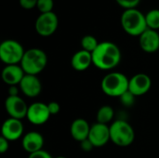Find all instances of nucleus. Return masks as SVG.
Wrapping results in <instances>:
<instances>
[{
  "label": "nucleus",
  "mask_w": 159,
  "mask_h": 158,
  "mask_svg": "<svg viewBox=\"0 0 159 158\" xmlns=\"http://www.w3.org/2000/svg\"><path fill=\"white\" fill-rule=\"evenodd\" d=\"M93 65L102 71L116 68L121 61L120 48L113 42H100L97 48L91 53Z\"/></svg>",
  "instance_id": "1"
},
{
  "label": "nucleus",
  "mask_w": 159,
  "mask_h": 158,
  "mask_svg": "<svg viewBox=\"0 0 159 158\" xmlns=\"http://www.w3.org/2000/svg\"><path fill=\"white\" fill-rule=\"evenodd\" d=\"M120 21L123 30L131 36H140L148 28L145 14L137 8L125 9Z\"/></svg>",
  "instance_id": "2"
},
{
  "label": "nucleus",
  "mask_w": 159,
  "mask_h": 158,
  "mask_svg": "<svg viewBox=\"0 0 159 158\" xmlns=\"http://www.w3.org/2000/svg\"><path fill=\"white\" fill-rule=\"evenodd\" d=\"M48 64V56L46 52L40 48H30L25 50L23 58L20 63L25 74L37 75Z\"/></svg>",
  "instance_id": "3"
},
{
  "label": "nucleus",
  "mask_w": 159,
  "mask_h": 158,
  "mask_svg": "<svg viewBox=\"0 0 159 158\" xmlns=\"http://www.w3.org/2000/svg\"><path fill=\"white\" fill-rule=\"evenodd\" d=\"M129 79L122 73L112 72L102 80L101 88L104 94L110 97H121L129 90Z\"/></svg>",
  "instance_id": "4"
},
{
  "label": "nucleus",
  "mask_w": 159,
  "mask_h": 158,
  "mask_svg": "<svg viewBox=\"0 0 159 158\" xmlns=\"http://www.w3.org/2000/svg\"><path fill=\"white\" fill-rule=\"evenodd\" d=\"M110 138L116 145L126 147L134 142L135 132L127 121L116 120L110 126Z\"/></svg>",
  "instance_id": "5"
},
{
  "label": "nucleus",
  "mask_w": 159,
  "mask_h": 158,
  "mask_svg": "<svg viewBox=\"0 0 159 158\" xmlns=\"http://www.w3.org/2000/svg\"><path fill=\"white\" fill-rule=\"evenodd\" d=\"M25 50L22 45L13 39H7L0 44V60L7 65L20 63Z\"/></svg>",
  "instance_id": "6"
},
{
  "label": "nucleus",
  "mask_w": 159,
  "mask_h": 158,
  "mask_svg": "<svg viewBox=\"0 0 159 158\" xmlns=\"http://www.w3.org/2000/svg\"><path fill=\"white\" fill-rule=\"evenodd\" d=\"M59 25V19L58 16L52 11L48 13H40L37 17L34 28L36 33L44 37H48L52 35Z\"/></svg>",
  "instance_id": "7"
},
{
  "label": "nucleus",
  "mask_w": 159,
  "mask_h": 158,
  "mask_svg": "<svg viewBox=\"0 0 159 158\" xmlns=\"http://www.w3.org/2000/svg\"><path fill=\"white\" fill-rule=\"evenodd\" d=\"M5 108L10 117L21 120L26 117L29 106L20 96H7Z\"/></svg>",
  "instance_id": "8"
},
{
  "label": "nucleus",
  "mask_w": 159,
  "mask_h": 158,
  "mask_svg": "<svg viewBox=\"0 0 159 158\" xmlns=\"http://www.w3.org/2000/svg\"><path fill=\"white\" fill-rule=\"evenodd\" d=\"M50 115H51L48 111V104L37 102L29 106L26 118L30 123L39 126L45 124L49 119Z\"/></svg>",
  "instance_id": "9"
},
{
  "label": "nucleus",
  "mask_w": 159,
  "mask_h": 158,
  "mask_svg": "<svg viewBox=\"0 0 159 158\" xmlns=\"http://www.w3.org/2000/svg\"><path fill=\"white\" fill-rule=\"evenodd\" d=\"M88 139L93 144L94 147L104 146L109 141H111L110 127L98 122L93 124L90 127V131Z\"/></svg>",
  "instance_id": "10"
},
{
  "label": "nucleus",
  "mask_w": 159,
  "mask_h": 158,
  "mask_svg": "<svg viewBox=\"0 0 159 158\" xmlns=\"http://www.w3.org/2000/svg\"><path fill=\"white\" fill-rule=\"evenodd\" d=\"M152 87V80L146 74H137L133 75L129 82V91L135 97L146 94Z\"/></svg>",
  "instance_id": "11"
},
{
  "label": "nucleus",
  "mask_w": 159,
  "mask_h": 158,
  "mask_svg": "<svg viewBox=\"0 0 159 158\" xmlns=\"http://www.w3.org/2000/svg\"><path fill=\"white\" fill-rule=\"evenodd\" d=\"M23 124L21 120L9 117L2 125V137L9 142L19 140L23 134Z\"/></svg>",
  "instance_id": "12"
},
{
  "label": "nucleus",
  "mask_w": 159,
  "mask_h": 158,
  "mask_svg": "<svg viewBox=\"0 0 159 158\" xmlns=\"http://www.w3.org/2000/svg\"><path fill=\"white\" fill-rule=\"evenodd\" d=\"M141 48L146 53H154L159 49V34L157 31L147 28L140 36Z\"/></svg>",
  "instance_id": "13"
},
{
  "label": "nucleus",
  "mask_w": 159,
  "mask_h": 158,
  "mask_svg": "<svg viewBox=\"0 0 159 158\" xmlns=\"http://www.w3.org/2000/svg\"><path fill=\"white\" fill-rule=\"evenodd\" d=\"M19 87L22 93L29 98L37 97L42 90V85L39 78L36 75L32 74H25Z\"/></svg>",
  "instance_id": "14"
},
{
  "label": "nucleus",
  "mask_w": 159,
  "mask_h": 158,
  "mask_svg": "<svg viewBox=\"0 0 159 158\" xmlns=\"http://www.w3.org/2000/svg\"><path fill=\"white\" fill-rule=\"evenodd\" d=\"M22 147L29 154L36 153L40 150H43L44 146V138L43 136L36 131H31L26 133L22 138Z\"/></svg>",
  "instance_id": "15"
},
{
  "label": "nucleus",
  "mask_w": 159,
  "mask_h": 158,
  "mask_svg": "<svg viewBox=\"0 0 159 158\" xmlns=\"http://www.w3.org/2000/svg\"><path fill=\"white\" fill-rule=\"evenodd\" d=\"M24 75V71L21 66L18 64L7 65L2 71V79L9 87L20 85Z\"/></svg>",
  "instance_id": "16"
},
{
  "label": "nucleus",
  "mask_w": 159,
  "mask_h": 158,
  "mask_svg": "<svg viewBox=\"0 0 159 158\" xmlns=\"http://www.w3.org/2000/svg\"><path fill=\"white\" fill-rule=\"evenodd\" d=\"M90 127L91 126H89L87 120L83 118H77L74 120L71 125V128H70L71 136L75 141L81 142L89 138Z\"/></svg>",
  "instance_id": "17"
},
{
  "label": "nucleus",
  "mask_w": 159,
  "mask_h": 158,
  "mask_svg": "<svg viewBox=\"0 0 159 158\" xmlns=\"http://www.w3.org/2000/svg\"><path fill=\"white\" fill-rule=\"evenodd\" d=\"M91 64H93L92 54L83 49L75 52L71 59L72 68L78 72L86 71L87 69L89 68Z\"/></svg>",
  "instance_id": "18"
},
{
  "label": "nucleus",
  "mask_w": 159,
  "mask_h": 158,
  "mask_svg": "<svg viewBox=\"0 0 159 158\" xmlns=\"http://www.w3.org/2000/svg\"><path fill=\"white\" fill-rule=\"evenodd\" d=\"M114 115H115L114 109L109 105H103L99 109L97 113V122L107 125L109 122L113 120Z\"/></svg>",
  "instance_id": "19"
},
{
  "label": "nucleus",
  "mask_w": 159,
  "mask_h": 158,
  "mask_svg": "<svg viewBox=\"0 0 159 158\" xmlns=\"http://www.w3.org/2000/svg\"><path fill=\"white\" fill-rule=\"evenodd\" d=\"M146 24L149 29L157 31L159 29V9H151L145 14Z\"/></svg>",
  "instance_id": "20"
},
{
  "label": "nucleus",
  "mask_w": 159,
  "mask_h": 158,
  "mask_svg": "<svg viewBox=\"0 0 159 158\" xmlns=\"http://www.w3.org/2000/svg\"><path fill=\"white\" fill-rule=\"evenodd\" d=\"M99 41L97 40V38L91 34H87L85 36L82 37L81 39V47L83 50H86L88 52L92 53L98 47L99 45Z\"/></svg>",
  "instance_id": "21"
},
{
  "label": "nucleus",
  "mask_w": 159,
  "mask_h": 158,
  "mask_svg": "<svg viewBox=\"0 0 159 158\" xmlns=\"http://www.w3.org/2000/svg\"><path fill=\"white\" fill-rule=\"evenodd\" d=\"M54 7L53 0H38L36 7L40 11V13H48L52 12Z\"/></svg>",
  "instance_id": "22"
},
{
  "label": "nucleus",
  "mask_w": 159,
  "mask_h": 158,
  "mask_svg": "<svg viewBox=\"0 0 159 158\" xmlns=\"http://www.w3.org/2000/svg\"><path fill=\"white\" fill-rule=\"evenodd\" d=\"M116 3L125 9L137 8V6L140 4L141 0H116Z\"/></svg>",
  "instance_id": "23"
},
{
  "label": "nucleus",
  "mask_w": 159,
  "mask_h": 158,
  "mask_svg": "<svg viewBox=\"0 0 159 158\" xmlns=\"http://www.w3.org/2000/svg\"><path fill=\"white\" fill-rule=\"evenodd\" d=\"M121 102L125 105V106H131L134 102H135V96L130 92V91H127L125 92L121 97H120Z\"/></svg>",
  "instance_id": "24"
},
{
  "label": "nucleus",
  "mask_w": 159,
  "mask_h": 158,
  "mask_svg": "<svg viewBox=\"0 0 159 158\" xmlns=\"http://www.w3.org/2000/svg\"><path fill=\"white\" fill-rule=\"evenodd\" d=\"M38 0H19L20 6L24 9H32L36 7Z\"/></svg>",
  "instance_id": "25"
},
{
  "label": "nucleus",
  "mask_w": 159,
  "mask_h": 158,
  "mask_svg": "<svg viewBox=\"0 0 159 158\" xmlns=\"http://www.w3.org/2000/svg\"><path fill=\"white\" fill-rule=\"evenodd\" d=\"M48 108L51 115H55L61 111V105L57 102H50L49 103H48Z\"/></svg>",
  "instance_id": "26"
},
{
  "label": "nucleus",
  "mask_w": 159,
  "mask_h": 158,
  "mask_svg": "<svg viewBox=\"0 0 159 158\" xmlns=\"http://www.w3.org/2000/svg\"><path fill=\"white\" fill-rule=\"evenodd\" d=\"M28 158H53L47 151L45 150H40L36 153H34V154H31L29 155V157Z\"/></svg>",
  "instance_id": "27"
},
{
  "label": "nucleus",
  "mask_w": 159,
  "mask_h": 158,
  "mask_svg": "<svg viewBox=\"0 0 159 158\" xmlns=\"http://www.w3.org/2000/svg\"><path fill=\"white\" fill-rule=\"evenodd\" d=\"M9 148V141H7V139H5L4 137L1 136L0 138V153L1 154H5L8 151Z\"/></svg>",
  "instance_id": "28"
},
{
  "label": "nucleus",
  "mask_w": 159,
  "mask_h": 158,
  "mask_svg": "<svg viewBox=\"0 0 159 158\" xmlns=\"http://www.w3.org/2000/svg\"><path fill=\"white\" fill-rule=\"evenodd\" d=\"M80 146H81V149H82L83 151H85V152H89V151H91V150L94 148L93 144L89 142V139H87V140L81 142H80Z\"/></svg>",
  "instance_id": "29"
},
{
  "label": "nucleus",
  "mask_w": 159,
  "mask_h": 158,
  "mask_svg": "<svg viewBox=\"0 0 159 158\" xmlns=\"http://www.w3.org/2000/svg\"><path fill=\"white\" fill-rule=\"evenodd\" d=\"M18 93H19V90H18L17 86H10L9 87L8 96H19Z\"/></svg>",
  "instance_id": "30"
},
{
  "label": "nucleus",
  "mask_w": 159,
  "mask_h": 158,
  "mask_svg": "<svg viewBox=\"0 0 159 158\" xmlns=\"http://www.w3.org/2000/svg\"><path fill=\"white\" fill-rule=\"evenodd\" d=\"M55 158H66V157H64V156H58V157H55Z\"/></svg>",
  "instance_id": "31"
}]
</instances>
